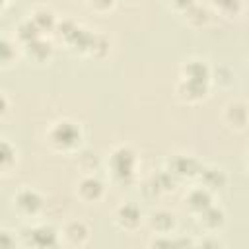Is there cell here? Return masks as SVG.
<instances>
[{"mask_svg":"<svg viewBox=\"0 0 249 249\" xmlns=\"http://www.w3.org/2000/svg\"><path fill=\"white\" fill-rule=\"evenodd\" d=\"M62 237L68 245H84L89 237V230L84 222L80 220H74V222H68L62 230Z\"/></svg>","mask_w":249,"mask_h":249,"instance_id":"6","label":"cell"},{"mask_svg":"<svg viewBox=\"0 0 249 249\" xmlns=\"http://www.w3.org/2000/svg\"><path fill=\"white\" fill-rule=\"evenodd\" d=\"M49 140L58 150H70L80 142V128L70 121H58L51 126Z\"/></svg>","mask_w":249,"mask_h":249,"instance_id":"1","label":"cell"},{"mask_svg":"<svg viewBox=\"0 0 249 249\" xmlns=\"http://www.w3.org/2000/svg\"><path fill=\"white\" fill-rule=\"evenodd\" d=\"M10 150H12V146H10L8 142H4V144H2V167H4V169L10 165V160H12V152H10Z\"/></svg>","mask_w":249,"mask_h":249,"instance_id":"12","label":"cell"},{"mask_svg":"<svg viewBox=\"0 0 249 249\" xmlns=\"http://www.w3.org/2000/svg\"><path fill=\"white\" fill-rule=\"evenodd\" d=\"M214 2V6L216 8H220V10H224V6H230V10L235 14V6L239 8V0H212Z\"/></svg>","mask_w":249,"mask_h":249,"instance_id":"13","label":"cell"},{"mask_svg":"<svg viewBox=\"0 0 249 249\" xmlns=\"http://www.w3.org/2000/svg\"><path fill=\"white\" fill-rule=\"evenodd\" d=\"M14 206L23 214V216H35L41 206H43V198L37 191L33 189H21L16 196H14Z\"/></svg>","mask_w":249,"mask_h":249,"instance_id":"2","label":"cell"},{"mask_svg":"<svg viewBox=\"0 0 249 249\" xmlns=\"http://www.w3.org/2000/svg\"><path fill=\"white\" fill-rule=\"evenodd\" d=\"M78 193L84 200H97L103 195V183L97 177H84L78 185Z\"/></svg>","mask_w":249,"mask_h":249,"instance_id":"7","label":"cell"},{"mask_svg":"<svg viewBox=\"0 0 249 249\" xmlns=\"http://www.w3.org/2000/svg\"><path fill=\"white\" fill-rule=\"evenodd\" d=\"M247 163H249V160H247Z\"/></svg>","mask_w":249,"mask_h":249,"instance_id":"15","label":"cell"},{"mask_svg":"<svg viewBox=\"0 0 249 249\" xmlns=\"http://www.w3.org/2000/svg\"><path fill=\"white\" fill-rule=\"evenodd\" d=\"M111 167H113V173L115 177H126V175H132V169H134V154L121 146L117 148L113 154H111Z\"/></svg>","mask_w":249,"mask_h":249,"instance_id":"4","label":"cell"},{"mask_svg":"<svg viewBox=\"0 0 249 249\" xmlns=\"http://www.w3.org/2000/svg\"><path fill=\"white\" fill-rule=\"evenodd\" d=\"M187 202H189L191 210H195V212L200 214L204 208L210 206V193H208L206 189H195V191H191Z\"/></svg>","mask_w":249,"mask_h":249,"instance_id":"10","label":"cell"},{"mask_svg":"<svg viewBox=\"0 0 249 249\" xmlns=\"http://www.w3.org/2000/svg\"><path fill=\"white\" fill-rule=\"evenodd\" d=\"M91 4L95 8H109L113 4V0H91Z\"/></svg>","mask_w":249,"mask_h":249,"instance_id":"14","label":"cell"},{"mask_svg":"<svg viewBox=\"0 0 249 249\" xmlns=\"http://www.w3.org/2000/svg\"><path fill=\"white\" fill-rule=\"evenodd\" d=\"M150 224H152V228H154L160 235H169V231H171L173 226H175V220H173V214H169V212H165V210H158V212L152 214Z\"/></svg>","mask_w":249,"mask_h":249,"instance_id":"8","label":"cell"},{"mask_svg":"<svg viewBox=\"0 0 249 249\" xmlns=\"http://www.w3.org/2000/svg\"><path fill=\"white\" fill-rule=\"evenodd\" d=\"M115 222L123 228V230H136L142 222V212L136 204H123L119 206V210L115 212Z\"/></svg>","mask_w":249,"mask_h":249,"instance_id":"5","label":"cell"},{"mask_svg":"<svg viewBox=\"0 0 249 249\" xmlns=\"http://www.w3.org/2000/svg\"><path fill=\"white\" fill-rule=\"evenodd\" d=\"M247 117H249L247 107L239 101L230 103L226 107V119H228V123H231V126H243L247 123Z\"/></svg>","mask_w":249,"mask_h":249,"instance_id":"9","label":"cell"},{"mask_svg":"<svg viewBox=\"0 0 249 249\" xmlns=\"http://www.w3.org/2000/svg\"><path fill=\"white\" fill-rule=\"evenodd\" d=\"M0 245L2 247H16V235L12 237V231L2 230L0 231Z\"/></svg>","mask_w":249,"mask_h":249,"instance_id":"11","label":"cell"},{"mask_svg":"<svg viewBox=\"0 0 249 249\" xmlns=\"http://www.w3.org/2000/svg\"><path fill=\"white\" fill-rule=\"evenodd\" d=\"M25 243L33 247H56L58 233L51 226H35L25 233Z\"/></svg>","mask_w":249,"mask_h":249,"instance_id":"3","label":"cell"}]
</instances>
